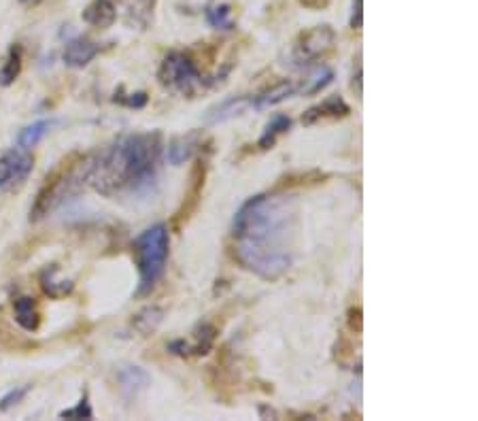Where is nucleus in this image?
<instances>
[{"label":"nucleus","mask_w":478,"mask_h":421,"mask_svg":"<svg viewBox=\"0 0 478 421\" xmlns=\"http://www.w3.org/2000/svg\"><path fill=\"white\" fill-rule=\"evenodd\" d=\"M215 336H217V330L215 326L210 323H200L194 332V343H185V341H175V343H170V353H175V355H204L213 349L215 345Z\"/></svg>","instance_id":"6e6552de"},{"label":"nucleus","mask_w":478,"mask_h":421,"mask_svg":"<svg viewBox=\"0 0 478 421\" xmlns=\"http://www.w3.org/2000/svg\"><path fill=\"white\" fill-rule=\"evenodd\" d=\"M157 79L166 90L177 92L181 96H194L204 86L200 68L183 52H172L162 60Z\"/></svg>","instance_id":"39448f33"},{"label":"nucleus","mask_w":478,"mask_h":421,"mask_svg":"<svg viewBox=\"0 0 478 421\" xmlns=\"http://www.w3.org/2000/svg\"><path fill=\"white\" fill-rule=\"evenodd\" d=\"M206 20L213 28L217 30H232L234 20H232V9L230 5H210L206 9Z\"/></svg>","instance_id":"5701e85b"},{"label":"nucleus","mask_w":478,"mask_h":421,"mask_svg":"<svg viewBox=\"0 0 478 421\" xmlns=\"http://www.w3.org/2000/svg\"><path fill=\"white\" fill-rule=\"evenodd\" d=\"M28 392H30V385H24V388H15L9 394H5L3 398H0V411H9L15 404H20L28 396Z\"/></svg>","instance_id":"bb28decb"},{"label":"nucleus","mask_w":478,"mask_h":421,"mask_svg":"<svg viewBox=\"0 0 478 421\" xmlns=\"http://www.w3.org/2000/svg\"><path fill=\"white\" fill-rule=\"evenodd\" d=\"M332 79H334V72L327 66H321L307 79V86H302L300 92L302 94H319L321 90H325L330 86Z\"/></svg>","instance_id":"b1692460"},{"label":"nucleus","mask_w":478,"mask_h":421,"mask_svg":"<svg viewBox=\"0 0 478 421\" xmlns=\"http://www.w3.org/2000/svg\"><path fill=\"white\" fill-rule=\"evenodd\" d=\"M295 206L287 198L257 194L234 217L236 260L266 281L281 279L293 264Z\"/></svg>","instance_id":"f257e3e1"},{"label":"nucleus","mask_w":478,"mask_h":421,"mask_svg":"<svg viewBox=\"0 0 478 421\" xmlns=\"http://www.w3.org/2000/svg\"><path fill=\"white\" fill-rule=\"evenodd\" d=\"M153 7L155 0H130V17L145 28L153 15Z\"/></svg>","instance_id":"393cba45"},{"label":"nucleus","mask_w":478,"mask_h":421,"mask_svg":"<svg viewBox=\"0 0 478 421\" xmlns=\"http://www.w3.org/2000/svg\"><path fill=\"white\" fill-rule=\"evenodd\" d=\"M34 158L28 149H11L0 158V192H17L30 177Z\"/></svg>","instance_id":"423d86ee"},{"label":"nucleus","mask_w":478,"mask_h":421,"mask_svg":"<svg viewBox=\"0 0 478 421\" xmlns=\"http://www.w3.org/2000/svg\"><path fill=\"white\" fill-rule=\"evenodd\" d=\"M137 258H139V273H141V287L139 293L149 291L164 275L168 249H170V234L164 224L147 228L134 243Z\"/></svg>","instance_id":"20e7f679"},{"label":"nucleus","mask_w":478,"mask_h":421,"mask_svg":"<svg viewBox=\"0 0 478 421\" xmlns=\"http://www.w3.org/2000/svg\"><path fill=\"white\" fill-rule=\"evenodd\" d=\"M90 158H77L70 155L68 160L60 162V166L47 177V181L43 183L32 208H30V220H43L49 215L52 210H56L68 196H75L79 187L85 181V173H88Z\"/></svg>","instance_id":"7ed1b4c3"},{"label":"nucleus","mask_w":478,"mask_h":421,"mask_svg":"<svg viewBox=\"0 0 478 421\" xmlns=\"http://www.w3.org/2000/svg\"><path fill=\"white\" fill-rule=\"evenodd\" d=\"M40 285L52 298H62V296H66V293H70V289H72V283L68 279H58V266H49V268L43 270Z\"/></svg>","instance_id":"aec40b11"},{"label":"nucleus","mask_w":478,"mask_h":421,"mask_svg":"<svg viewBox=\"0 0 478 421\" xmlns=\"http://www.w3.org/2000/svg\"><path fill=\"white\" fill-rule=\"evenodd\" d=\"M295 92H298V88L293 86V83L283 81V83H279V86H275V88H270V90H266L262 94H257L255 98H251V107H255V109H268V107H275V105L291 98Z\"/></svg>","instance_id":"4468645a"},{"label":"nucleus","mask_w":478,"mask_h":421,"mask_svg":"<svg viewBox=\"0 0 478 421\" xmlns=\"http://www.w3.org/2000/svg\"><path fill=\"white\" fill-rule=\"evenodd\" d=\"M60 417H66V419H92L94 413H92V406H90V402H88V396H83L81 402H79L75 408L62 411Z\"/></svg>","instance_id":"a878e982"},{"label":"nucleus","mask_w":478,"mask_h":421,"mask_svg":"<svg viewBox=\"0 0 478 421\" xmlns=\"http://www.w3.org/2000/svg\"><path fill=\"white\" fill-rule=\"evenodd\" d=\"M115 20H117V11L111 0H94L83 11V22L90 24L92 28H100V30L111 28Z\"/></svg>","instance_id":"f8f14e48"},{"label":"nucleus","mask_w":478,"mask_h":421,"mask_svg":"<svg viewBox=\"0 0 478 421\" xmlns=\"http://www.w3.org/2000/svg\"><path fill=\"white\" fill-rule=\"evenodd\" d=\"M198 135H187V137H179L175 141H170L168 145V162L172 166H181L187 160H192L194 151L198 149Z\"/></svg>","instance_id":"2eb2a0df"},{"label":"nucleus","mask_w":478,"mask_h":421,"mask_svg":"<svg viewBox=\"0 0 478 421\" xmlns=\"http://www.w3.org/2000/svg\"><path fill=\"white\" fill-rule=\"evenodd\" d=\"M249 107H251V98H247V96H236V98H230V100L222 102L219 107H215V109L208 113V121H210V123H222V121H228V119H232V117L242 115Z\"/></svg>","instance_id":"f3484780"},{"label":"nucleus","mask_w":478,"mask_h":421,"mask_svg":"<svg viewBox=\"0 0 478 421\" xmlns=\"http://www.w3.org/2000/svg\"><path fill=\"white\" fill-rule=\"evenodd\" d=\"M113 100L119 102V105H125V107H130V109H143V107L147 105V94H145V92H134V94H128V96L115 94Z\"/></svg>","instance_id":"cd10ccee"},{"label":"nucleus","mask_w":478,"mask_h":421,"mask_svg":"<svg viewBox=\"0 0 478 421\" xmlns=\"http://www.w3.org/2000/svg\"><path fill=\"white\" fill-rule=\"evenodd\" d=\"M149 374L141 368V366H125L121 372H119V383H121V390L128 394V396H137L139 392H143L147 385H149Z\"/></svg>","instance_id":"dca6fc26"},{"label":"nucleus","mask_w":478,"mask_h":421,"mask_svg":"<svg viewBox=\"0 0 478 421\" xmlns=\"http://www.w3.org/2000/svg\"><path fill=\"white\" fill-rule=\"evenodd\" d=\"M22 3H28V0H22ZM32 3H34V0H32Z\"/></svg>","instance_id":"2f4dec72"},{"label":"nucleus","mask_w":478,"mask_h":421,"mask_svg":"<svg viewBox=\"0 0 478 421\" xmlns=\"http://www.w3.org/2000/svg\"><path fill=\"white\" fill-rule=\"evenodd\" d=\"M351 113V107L346 105L340 96H330L325 98L321 105H315L311 107L307 113L302 115V123L304 125H313L317 121H323V119H340L344 115Z\"/></svg>","instance_id":"9b49d317"},{"label":"nucleus","mask_w":478,"mask_h":421,"mask_svg":"<svg viewBox=\"0 0 478 421\" xmlns=\"http://www.w3.org/2000/svg\"><path fill=\"white\" fill-rule=\"evenodd\" d=\"M13 313H15V321L26 330V332H36L40 326V313L36 309L34 298L30 296H22L13 303Z\"/></svg>","instance_id":"ddd939ff"},{"label":"nucleus","mask_w":478,"mask_h":421,"mask_svg":"<svg viewBox=\"0 0 478 421\" xmlns=\"http://www.w3.org/2000/svg\"><path fill=\"white\" fill-rule=\"evenodd\" d=\"M336 34L330 26H317L309 32H302L295 43V60L300 64H311L332 52Z\"/></svg>","instance_id":"0eeeda50"},{"label":"nucleus","mask_w":478,"mask_h":421,"mask_svg":"<svg viewBox=\"0 0 478 421\" xmlns=\"http://www.w3.org/2000/svg\"><path fill=\"white\" fill-rule=\"evenodd\" d=\"M22 47L20 45H11L9 54H7V60L3 62V66H0V86H11V83H15V79L20 77L22 72Z\"/></svg>","instance_id":"412c9836"},{"label":"nucleus","mask_w":478,"mask_h":421,"mask_svg":"<svg viewBox=\"0 0 478 421\" xmlns=\"http://www.w3.org/2000/svg\"><path fill=\"white\" fill-rule=\"evenodd\" d=\"M162 149L160 132L128 135L98 158H90L85 183L105 196L141 192L155 179Z\"/></svg>","instance_id":"f03ea898"},{"label":"nucleus","mask_w":478,"mask_h":421,"mask_svg":"<svg viewBox=\"0 0 478 421\" xmlns=\"http://www.w3.org/2000/svg\"><path fill=\"white\" fill-rule=\"evenodd\" d=\"M204 179H206V162H204V160H198L196 166H194V171H192V185H190V190H187V194H185V200H183L181 210L177 213V217H175L177 226H181L183 222H187L190 215L196 210L198 198L202 196Z\"/></svg>","instance_id":"9d476101"},{"label":"nucleus","mask_w":478,"mask_h":421,"mask_svg":"<svg viewBox=\"0 0 478 421\" xmlns=\"http://www.w3.org/2000/svg\"><path fill=\"white\" fill-rule=\"evenodd\" d=\"M300 3L307 5V7H313V9H319V7L327 5V0H300Z\"/></svg>","instance_id":"7c9ffc66"},{"label":"nucleus","mask_w":478,"mask_h":421,"mask_svg":"<svg viewBox=\"0 0 478 421\" xmlns=\"http://www.w3.org/2000/svg\"><path fill=\"white\" fill-rule=\"evenodd\" d=\"M289 128H291V119H289L287 115H275L272 121H268L264 135L259 137L257 147H259V149H272L275 143H277V139H279L281 135L289 132Z\"/></svg>","instance_id":"6ab92c4d"},{"label":"nucleus","mask_w":478,"mask_h":421,"mask_svg":"<svg viewBox=\"0 0 478 421\" xmlns=\"http://www.w3.org/2000/svg\"><path fill=\"white\" fill-rule=\"evenodd\" d=\"M164 319V311L160 307H145L132 321V326L143 334V336H149L157 330V326L162 323Z\"/></svg>","instance_id":"4be33fe9"},{"label":"nucleus","mask_w":478,"mask_h":421,"mask_svg":"<svg viewBox=\"0 0 478 421\" xmlns=\"http://www.w3.org/2000/svg\"><path fill=\"white\" fill-rule=\"evenodd\" d=\"M351 28H355V30H360V28H362V0H355V3H353Z\"/></svg>","instance_id":"c85d7f7f"},{"label":"nucleus","mask_w":478,"mask_h":421,"mask_svg":"<svg viewBox=\"0 0 478 421\" xmlns=\"http://www.w3.org/2000/svg\"><path fill=\"white\" fill-rule=\"evenodd\" d=\"M100 47L94 43V40L85 38V36H77L72 40H68L66 47H64V62L70 68H83L88 66L96 56H98Z\"/></svg>","instance_id":"1a4fd4ad"},{"label":"nucleus","mask_w":478,"mask_h":421,"mask_svg":"<svg viewBox=\"0 0 478 421\" xmlns=\"http://www.w3.org/2000/svg\"><path fill=\"white\" fill-rule=\"evenodd\" d=\"M52 125H54L52 119H38V121L26 125V128H24V130L20 132V137H17L20 147H22V149H32V147H36L43 139H45V135L49 132Z\"/></svg>","instance_id":"a211bd4d"},{"label":"nucleus","mask_w":478,"mask_h":421,"mask_svg":"<svg viewBox=\"0 0 478 421\" xmlns=\"http://www.w3.org/2000/svg\"><path fill=\"white\" fill-rule=\"evenodd\" d=\"M355 323H357V328L362 330V309H360V307H353V309L349 311V326H351V330H355Z\"/></svg>","instance_id":"c756f323"}]
</instances>
